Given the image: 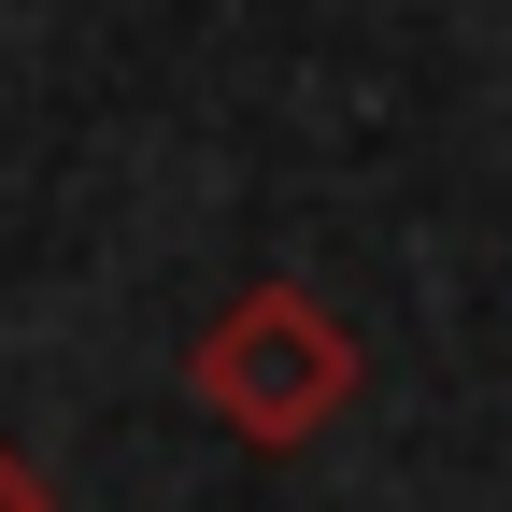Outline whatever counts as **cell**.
<instances>
[{
	"label": "cell",
	"instance_id": "obj_2",
	"mask_svg": "<svg viewBox=\"0 0 512 512\" xmlns=\"http://www.w3.org/2000/svg\"><path fill=\"white\" fill-rule=\"evenodd\" d=\"M0 512H57V484H43V456H15V441H0Z\"/></svg>",
	"mask_w": 512,
	"mask_h": 512
},
{
	"label": "cell",
	"instance_id": "obj_1",
	"mask_svg": "<svg viewBox=\"0 0 512 512\" xmlns=\"http://www.w3.org/2000/svg\"><path fill=\"white\" fill-rule=\"evenodd\" d=\"M185 399H200L242 456H299L313 427H342L356 399V328L313 285H242L200 342H185Z\"/></svg>",
	"mask_w": 512,
	"mask_h": 512
}]
</instances>
